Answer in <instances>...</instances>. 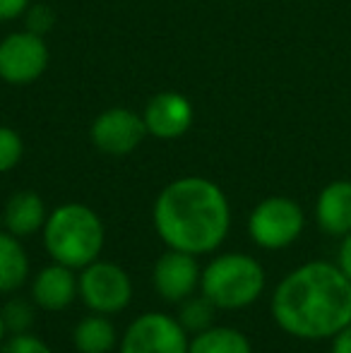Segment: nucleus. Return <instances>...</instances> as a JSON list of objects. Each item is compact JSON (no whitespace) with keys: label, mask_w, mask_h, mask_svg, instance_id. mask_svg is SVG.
<instances>
[{"label":"nucleus","mask_w":351,"mask_h":353,"mask_svg":"<svg viewBox=\"0 0 351 353\" xmlns=\"http://www.w3.org/2000/svg\"><path fill=\"white\" fill-rule=\"evenodd\" d=\"M214 303L205 296L197 298H185L181 305V315H178V322L185 327V332H205L212 327V320H214Z\"/></svg>","instance_id":"obj_18"},{"label":"nucleus","mask_w":351,"mask_h":353,"mask_svg":"<svg viewBox=\"0 0 351 353\" xmlns=\"http://www.w3.org/2000/svg\"><path fill=\"white\" fill-rule=\"evenodd\" d=\"M200 291L219 310H241L263 296L265 270L245 252H226L202 270Z\"/></svg>","instance_id":"obj_4"},{"label":"nucleus","mask_w":351,"mask_h":353,"mask_svg":"<svg viewBox=\"0 0 351 353\" xmlns=\"http://www.w3.org/2000/svg\"><path fill=\"white\" fill-rule=\"evenodd\" d=\"M51 51L41 34L12 32L0 41V79L12 87H27L46 72Z\"/></svg>","instance_id":"obj_6"},{"label":"nucleus","mask_w":351,"mask_h":353,"mask_svg":"<svg viewBox=\"0 0 351 353\" xmlns=\"http://www.w3.org/2000/svg\"><path fill=\"white\" fill-rule=\"evenodd\" d=\"M337 265L351 281V231L342 238V245H339V255H337Z\"/></svg>","instance_id":"obj_24"},{"label":"nucleus","mask_w":351,"mask_h":353,"mask_svg":"<svg viewBox=\"0 0 351 353\" xmlns=\"http://www.w3.org/2000/svg\"><path fill=\"white\" fill-rule=\"evenodd\" d=\"M80 296L92 312L113 315L132 301V281L123 267L113 262L94 260L80 274Z\"/></svg>","instance_id":"obj_7"},{"label":"nucleus","mask_w":351,"mask_h":353,"mask_svg":"<svg viewBox=\"0 0 351 353\" xmlns=\"http://www.w3.org/2000/svg\"><path fill=\"white\" fill-rule=\"evenodd\" d=\"M154 228L171 250L207 255L226 241L231 205L214 181L185 176L159 192L152 210Z\"/></svg>","instance_id":"obj_2"},{"label":"nucleus","mask_w":351,"mask_h":353,"mask_svg":"<svg viewBox=\"0 0 351 353\" xmlns=\"http://www.w3.org/2000/svg\"><path fill=\"white\" fill-rule=\"evenodd\" d=\"M332 353H351V322L332 336Z\"/></svg>","instance_id":"obj_25"},{"label":"nucleus","mask_w":351,"mask_h":353,"mask_svg":"<svg viewBox=\"0 0 351 353\" xmlns=\"http://www.w3.org/2000/svg\"><path fill=\"white\" fill-rule=\"evenodd\" d=\"M185 327L166 312H145L126 330L121 353H188Z\"/></svg>","instance_id":"obj_8"},{"label":"nucleus","mask_w":351,"mask_h":353,"mask_svg":"<svg viewBox=\"0 0 351 353\" xmlns=\"http://www.w3.org/2000/svg\"><path fill=\"white\" fill-rule=\"evenodd\" d=\"M72 344L80 353H111L118 344L113 322L101 312L82 317L72 332Z\"/></svg>","instance_id":"obj_15"},{"label":"nucleus","mask_w":351,"mask_h":353,"mask_svg":"<svg viewBox=\"0 0 351 353\" xmlns=\"http://www.w3.org/2000/svg\"><path fill=\"white\" fill-rule=\"evenodd\" d=\"M0 312H3L5 327H8V332H12V334H22V332H27L29 327H32V307H29V303L22 301V298L10 301Z\"/></svg>","instance_id":"obj_20"},{"label":"nucleus","mask_w":351,"mask_h":353,"mask_svg":"<svg viewBox=\"0 0 351 353\" xmlns=\"http://www.w3.org/2000/svg\"><path fill=\"white\" fill-rule=\"evenodd\" d=\"M315 221L328 236L344 238L351 231V181H332L315 200Z\"/></svg>","instance_id":"obj_13"},{"label":"nucleus","mask_w":351,"mask_h":353,"mask_svg":"<svg viewBox=\"0 0 351 353\" xmlns=\"http://www.w3.org/2000/svg\"><path fill=\"white\" fill-rule=\"evenodd\" d=\"M53 22H56V14H53V10L48 8V5H34V8L29 10V17H27L29 32H37L43 37V34L53 27Z\"/></svg>","instance_id":"obj_22"},{"label":"nucleus","mask_w":351,"mask_h":353,"mask_svg":"<svg viewBox=\"0 0 351 353\" xmlns=\"http://www.w3.org/2000/svg\"><path fill=\"white\" fill-rule=\"evenodd\" d=\"M77 293H80V281H77L75 272H72V267L61 265V262L43 267L32 283L34 303L51 312L66 310L75 301Z\"/></svg>","instance_id":"obj_12"},{"label":"nucleus","mask_w":351,"mask_h":353,"mask_svg":"<svg viewBox=\"0 0 351 353\" xmlns=\"http://www.w3.org/2000/svg\"><path fill=\"white\" fill-rule=\"evenodd\" d=\"M46 205L43 200L32 190L14 192L8 200L3 212V221L12 236L24 238L32 236L37 231H43V223H46Z\"/></svg>","instance_id":"obj_14"},{"label":"nucleus","mask_w":351,"mask_h":353,"mask_svg":"<svg viewBox=\"0 0 351 353\" xmlns=\"http://www.w3.org/2000/svg\"><path fill=\"white\" fill-rule=\"evenodd\" d=\"M43 245L53 262L85 270L103 248V223L99 214L80 202L56 207L43 223Z\"/></svg>","instance_id":"obj_3"},{"label":"nucleus","mask_w":351,"mask_h":353,"mask_svg":"<svg viewBox=\"0 0 351 353\" xmlns=\"http://www.w3.org/2000/svg\"><path fill=\"white\" fill-rule=\"evenodd\" d=\"M24 142L14 128L0 125V173H8L22 161Z\"/></svg>","instance_id":"obj_19"},{"label":"nucleus","mask_w":351,"mask_h":353,"mask_svg":"<svg viewBox=\"0 0 351 353\" xmlns=\"http://www.w3.org/2000/svg\"><path fill=\"white\" fill-rule=\"evenodd\" d=\"M0 353H53V351L39 336L22 332V334H12L10 339H5L3 346H0Z\"/></svg>","instance_id":"obj_21"},{"label":"nucleus","mask_w":351,"mask_h":353,"mask_svg":"<svg viewBox=\"0 0 351 353\" xmlns=\"http://www.w3.org/2000/svg\"><path fill=\"white\" fill-rule=\"evenodd\" d=\"M89 137L101 154L126 157L145 142L147 128L140 113L123 106H113L94 118L92 128H89Z\"/></svg>","instance_id":"obj_9"},{"label":"nucleus","mask_w":351,"mask_h":353,"mask_svg":"<svg viewBox=\"0 0 351 353\" xmlns=\"http://www.w3.org/2000/svg\"><path fill=\"white\" fill-rule=\"evenodd\" d=\"M200 267H197L195 255L183 250H171L157 260L154 272H152V281L154 288L164 301L169 303H183L200 288Z\"/></svg>","instance_id":"obj_11"},{"label":"nucleus","mask_w":351,"mask_h":353,"mask_svg":"<svg viewBox=\"0 0 351 353\" xmlns=\"http://www.w3.org/2000/svg\"><path fill=\"white\" fill-rule=\"evenodd\" d=\"M147 135L157 140H178L192 128L195 121V108L192 101L181 92H159L147 101L142 111Z\"/></svg>","instance_id":"obj_10"},{"label":"nucleus","mask_w":351,"mask_h":353,"mask_svg":"<svg viewBox=\"0 0 351 353\" xmlns=\"http://www.w3.org/2000/svg\"><path fill=\"white\" fill-rule=\"evenodd\" d=\"M188 353H253V346L234 327H210L190 341Z\"/></svg>","instance_id":"obj_17"},{"label":"nucleus","mask_w":351,"mask_h":353,"mask_svg":"<svg viewBox=\"0 0 351 353\" xmlns=\"http://www.w3.org/2000/svg\"><path fill=\"white\" fill-rule=\"evenodd\" d=\"M29 257L10 231H0V293H12L27 281Z\"/></svg>","instance_id":"obj_16"},{"label":"nucleus","mask_w":351,"mask_h":353,"mask_svg":"<svg viewBox=\"0 0 351 353\" xmlns=\"http://www.w3.org/2000/svg\"><path fill=\"white\" fill-rule=\"evenodd\" d=\"M305 226V214L291 197L272 195L255 205L248 219V233L255 245L265 250H284L299 241Z\"/></svg>","instance_id":"obj_5"},{"label":"nucleus","mask_w":351,"mask_h":353,"mask_svg":"<svg viewBox=\"0 0 351 353\" xmlns=\"http://www.w3.org/2000/svg\"><path fill=\"white\" fill-rule=\"evenodd\" d=\"M32 0H0V22H12L29 10Z\"/></svg>","instance_id":"obj_23"},{"label":"nucleus","mask_w":351,"mask_h":353,"mask_svg":"<svg viewBox=\"0 0 351 353\" xmlns=\"http://www.w3.org/2000/svg\"><path fill=\"white\" fill-rule=\"evenodd\" d=\"M272 317L296 339H332L351 322V281L332 262H305L277 283Z\"/></svg>","instance_id":"obj_1"},{"label":"nucleus","mask_w":351,"mask_h":353,"mask_svg":"<svg viewBox=\"0 0 351 353\" xmlns=\"http://www.w3.org/2000/svg\"><path fill=\"white\" fill-rule=\"evenodd\" d=\"M8 339V327H5V320H3V312H0V346H3V341Z\"/></svg>","instance_id":"obj_26"}]
</instances>
